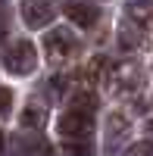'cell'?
<instances>
[{
    "label": "cell",
    "mask_w": 153,
    "mask_h": 156,
    "mask_svg": "<svg viewBox=\"0 0 153 156\" xmlns=\"http://www.w3.org/2000/svg\"><path fill=\"white\" fill-rule=\"evenodd\" d=\"M94 131V109H87V106H72L62 112V119H59V134L72 140V137H87Z\"/></svg>",
    "instance_id": "6da1fadb"
},
{
    "label": "cell",
    "mask_w": 153,
    "mask_h": 156,
    "mask_svg": "<svg viewBox=\"0 0 153 156\" xmlns=\"http://www.w3.org/2000/svg\"><path fill=\"white\" fill-rule=\"evenodd\" d=\"M34 66H37V50L31 41H16L3 53V69L12 75H31Z\"/></svg>",
    "instance_id": "7a4b0ae2"
},
{
    "label": "cell",
    "mask_w": 153,
    "mask_h": 156,
    "mask_svg": "<svg viewBox=\"0 0 153 156\" xmlns=\"http://www.w3.org/2000/svg\"><path fill=\"white\" fill-rule=\"evenodd\" d=\"M44 53L47 59L53 62V66H62L66 59H72L78 53V41H75V34H69L66 28H56L44 37Z\"/></svg>",
    "instance_id": "3957f363"
},
{
    "label": "cell",
    "mask_w": 153,
    "mask_h": 156,
    "mask_svg": "<svg viewBox=\"0 0 153 156\" xmlns=\"http://www.w3.org/2000/svg\"><path fill=\"white\" fill-rule=\"evenodd\" d=\"M106 84L116 90L119 97L137 94V90H141V69H137L134 62H119V66H112V69H109Z\"/></svg>",
    "instance_id": "277c9868"
},
{
    "label": "cell",
    "mask_w": 153,
    "mask_h": 156,
    "mask_svg": "<svg viewBox=\"0 0 153 156\" xmlns=\"http://www.w3.org/2000/svg\"><path fill=\"white\" fill-rule=\"evenodd\" d=\"M56 16V3L53 0H28L22 6V19L28 28H41V25H50Z\"/></svg>",
    "instance_id": "5b68a950"
},
{
    "label": "cell",
    "mask_w": 153,
    "mask_h": 156,
    "mask_svg": "<svg viewBox=\"0 0 153 156\" xmlns=\"http://www.w3.org/2000/svg\"><path fill=\"white\" fill-rule=\"evenodd\" d=\"M62 12H66V19H72L78 28H91V25H97V19H100V9L94 3H87V0H66Z\"/></svg>",
    "instance_id": "8992f818"
},
{
    "label": "cell",
    "mask_w": 153,
    "mask_h": 156,
    "mask_svg": "<svg viewBox=\"0 0 153 156\" xmlns=\"http://www.w3.org/2000/svg\"><path fill=\"white\" fill-rule=\"evenodd\" d=\"M125 12H128V19L137 22L141 28H150L153 31V0H128Z\"/></svg>",
    "instance_id": "52a82bcc"
},
{
    "label": "cell",
    "mask_w": 153,
    "mask_h": 156,
    "mask_svg": "<svg viewBox=\"0 0 153 156\" xmlns=\"http://www.w3.org/2000/svg\"><path fill=\"white\" fill-rule=\"evenodd\" d=\"M109 69H112V62H109L106 56H94V59L84 66V78H87V81H106V78H109Z\"/></svg>",
    "instance_id": "ba28073f"
},
{
    "label": "cell",
    "mask_w": 153,
    "mask_h": 156,
    "mask_svg": "<svg viewBox=\"0 0 153 156\" xmlns=\"http://www.w3.org/2000/svg\"><path fill=\"white\" fill-rule=\"evenodd\" d=\"M141 25L137 22H122V28H119V41H122V47H144V37H141Z\"/></svg>",
    "instance_id": "9c48e42d"
},
{
    "label": "cell",
    "mask_w": 153,
    "mask_h": 156,
    "mask_svg": "<svg viewBox=\"0 0 153 156\" xmlns=\"http://www.w3.org/2000/svg\"><path fill=\"white\" fill-rule=\"evenodd\" d=\"M19 122H22L25 128H37V131H41V128H44V122H47V112H44L41 106H37V103H28Z\"/></svg>",
    "instance_id": "30bf717a"
},
{
    "label": "cell",
    "mask_w": 153,
    "mask_h": 156,
    "mask_svg": "<svg viewBox=\"0 0 153 156\" xmlns=\"http://www.w3.org/2000/svg\"><path fill=\"white\" fill-rule=\"evenodd\" d=\"M128 131V119L125 115H109V122H106V134H109V150H112V144Z\"/></svg>",
    "instance_id": "8fae6325"
},
{
    "label": "cell",
    "mask_w": 153,
    "mask_h": 156,
    "mask_svg": "<svg viewBox=\"0 0 153 156\" xmlns=\"http://www.w3.org/2000/svg\"><path fill=\"white\" fill-rule=\"evenodd\" d=\"M9 103H12V94H9L6 87H0V112H6V109H9Z\"/></svg>",
    "instance_id": "7c38bea8"
},
{
    "label": "cell",
    "mask_w": 153,
    "mask_h": 156,
    "mask_svg": "<svg viewBox=\"0 0 153 156\" xmlns=\"http://www.w3.org/2000/svg\"><path fill=\"white\" fill-rule=\"evenodd\" d=\"M128 153H153V144H134L128 147Z\"/></svg>",
    "instance_id": "4fadbf2b"
},
{
    "label": "cell",
    "mask_w": 153,
    "mask_h": 156,
    "mask_svg": "<svg viewBox=\"0 0 153 156\" xmlns=\"http://www.w3.org/2000/svg\"><path fill=\"white\" fill-rule=\"evenodd\" d=\"M3 34H6V16L0 12V41H3Z\"/></svg>",
    "instance_id": "5bb4252c"
},
{
    "label": "cell",
    "mask_w": 153,
    "mask_h": 156,
    "mask_svg": "<svg viewBox=\"0 0 153 156\" xmlns=\"http://www.w3.org/2000/svg\"><path fill=\"white\" fill-rule=\"evenodd\" d=\"M147 128H150V131H153V119H150V122H147Z\"/></svg>",
    "instance_id": "9a60e30c"
},
{
    "label": "cell",
    "mask_w": 153,
    "mask_h": 156,
    "mask_svg": "<svg viewBox=\"0 0 153 156\" xmlns=\"http://www.w3.org/2000/svg\"><path fill=\"white\" fill-rule=\"evenodd\" d=\"M0 150H3V134H0Z\"/></svg>",
    "instance_id": "2e32d148"
}]
</instances>
